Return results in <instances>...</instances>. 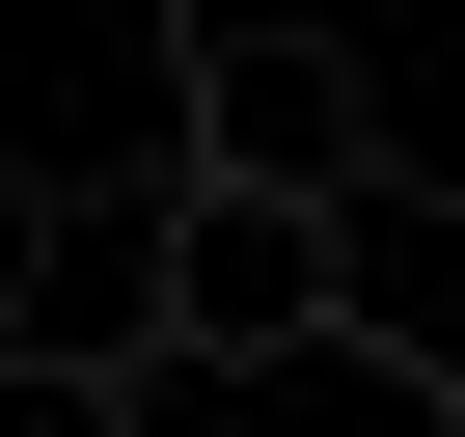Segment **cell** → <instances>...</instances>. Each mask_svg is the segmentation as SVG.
<instances>
[{"label":"cell","instance_id":"6da1fadb","mask_svg":"<svg viewBox=\"0 0 465 437\" xmlns=\"http://www.w3.org/2000/svg\"><path fill=\"white\" fill-rule=\"evenodd\" d=\"M0 355H83V383H164V355H192V137H164V164H28Z\"/></svg>","mask_w":465,"mask_h":437},{"label":"cell","instance_id":"7a4b0ae2","mask_svg":"<svg viewBox=\"0 0 465 437\" xmlns=\"http://www.w3.org/2000/svg\"><path fill=\"white\" fill-rule=\"evenodd\" d=\"M192 164L383 191V55H356V28H302V0H192Z\"/></svg>","mask_w":465,"mask_h":437},{"label":"cell","instance_id":"3957f363","mask_svg":"<svg viewBox=\"0 0 465 437\" xmlns=\"http://www.w3.org/2000/svg\"><path fill=\"white\" fill-rule=\"evenodd\" d=\"M0 383H28V437H137L164 383H83V355H0Z\"/></svg>","mask_w":465,"mask_h":437},{"label":"cell","instance_id":"277c9868","mask_svg":"<svg viewBox=\"0 0 465 437\" xmlns=\"http://www.w3.org/2000/svg\"><path fill=\"white\" fill-rule=\"evenodd\" d=\"M411 410H438V437H465V355H438V383H411Z\"/></svg>","mask_w":465,"mask_h":437}]
</instances>
